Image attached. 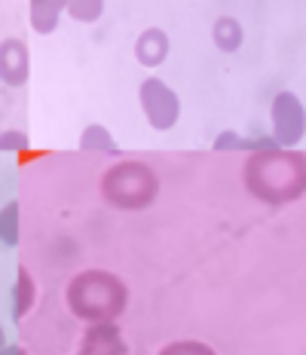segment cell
<instances>
[{
	"mask_svg": "<svg viewBox=\"0 0 306 355\" xmlns=\"http://www.w3.org/2000/svg\"><path fill=\"white\" fill-rule=\"evenodd\" d=\"M83 147H86V150H99V147H101V150L117 153V144L110 141L108 135H104V129H101V125H92V129L86 132V135H83Z\"/></svg>",
	"mask_w": 306,
	"mask_h": 355,
	"instance_id": "cell-11",
	"label": "cell"
},
{
	"mask_svg": "<svg viewBox=\"0 0 306 355\" xmlns=\"http://www.w3.org/2000/svg\"><path fill=\"white\" fill-rule=\"evenodd\" d=\"M273 132L282 147H294L306 135V110L294 92H279L273 98Z\"/></svg>",
	"mask_w": 306,
	"mask_h": 355,
	"instance_id": "cell-3",
	"label": "cell"
},
{
	"mask_svg": "<svg viewBox=\"0 0 306 355\" xmlns=\"http://www.w3.org/2000/svg\"><path fill=\"white\" fill-rule=\"evenodd\" d=\"M16 214H19V205H6L3 214H0V239L6 242V245H16L19 233H16Z\"/></svg>",
	"mask_w": 306,
	"mask_h": 355,
	"instance_id": "cell-10",
	"label": "cell"
},
{
	"mask_svg": "<svg viewBox=\"0 0 306 355\" xmlns=\"http://www.w3.org/2000/svg\"><path fill=\"white\" fill-rule=\"evenodd\" d=\"M162 355H214V352L203 343H175V346H169Z\"/></svg>",
	"mask_w": 306,
	"mask_h": 355,
	"instance_id": "cell-12",
	"label": "cell"
},
{
	"mask_svg": "<svg viewBox=\"0 0 306 355\" xmlns=\"http://www.w3.org/2000/svg\"><path fill=\"white\" fill-rule=\"evenodd\" d=\"M214 43L223 49V53H233V49L242 46V25H239L236 19H230V16H221L218 21H214Z\"/></svg>",
	"mask_w": 306,
	"mask_h": 355,
	"instance_id": "cell-7",
	"label": "cell"
},
{
	"mask_svg": "<svg viewBox=\"0 0 306 355\" xmlns=\"http://www.w3.org/2000/svg\"><path fill=\"white\" fill-rule=\"evenodd\" d=\"M34 303V285L28 270H19V288H16V315H25L28 306Z\"/></svg>",
	"mask_w": 306,
	"mask_h": 355,
	"instance_id": "cell-9",
	"label": "cell"
},
{
	"mask_svg": "<svg viewBox=\"0 0 306 355\" xmlns=\"http://www.w3.org/2000/svg\"><path fill=\"white\" fill-rule=\"evenodd\" d=\"M3 355H22V352H19V349H6Z\"/></svg>",
	"mask_w": 306,
	"mask_h": 355,
	"instance_id": "cell-13",
	"label": "cell"
},
{
	"mask_svg": "<svg viewBox=\"0 0 306 355\" xmlns=\"http://www.w3.org/2000/svg\"><path fill=\"white\" fill-rule=\"evenodd\" d=\"M62 6H68V0H31V21L37 31L49 34L56 28V19L62 12Z\"/></svg>",
	"mask_w": 306,
	"mask_h": 355,
	"instance_id": "cell-6",
	"label": "cell"
},
{
	"mask_svg": "<svg viewBox=\"0 0 306 355\" xmlns=\"http://www.w3.org/2000/svg\"><path fill=\"white\" fill-rule=\"evenodd\" d=\"M68 300L80 319H114L126 303V288L108 272H83L74 279Z\"/></svg>",
	"mask_w": 306,
	"mask_h": 355,
	"instance_id": "cell-1",
	"label": "cell"
},
{
	"mask_svg": "<svg viewBox=\"0 0 306 355\" xmlns=\"http://www.w3.org/2000/svg\"><path fill=\"white\" fill-rule=\"evenodd\" d=\"M135 55H138L141 64H147V68L162 64V62H166V55H169V37H166V31H160V28H147V31L135 40Z\"/></svg>",
	"mask_w": 306,
	"mask_h": 355,
	"instance_id": "cell-5",
	"label": "cell"
},
{
	"mask_svg": "<svg viewBox=\"0 0 306 355\" xmlns=\"http://www.w3.org/2000/svg\"><path fill=\"white\" fill-rule=\"evenodd\" d=\"M0 77H3L10 86H22V83H25V77H28L25 43L6 40L3 46H0Z\"/></svg>",
	"mask_w": 306,
	"mask_h": 355,
	"instance_id": "cell-4",
	"label": "cell"
},
{
	"mask_svg": "<svg viewBox=\"0 0 306 355\" xmlns=\"http://www.w3.org/2000/svg\"><path fill=\"white\" fill-rule=\"evenodd\" d=\"M138 98H141V107H144V114H147V120H151L153 129L166 132V129H171V125L178 123L181 101H178V95L171 92L162 80H156V77L144 80V83H141Z\"/></svg>",
	"mask_w": 306,
	"mask_h": 355,
	"instance_id": "cell-2",
	"label": "cell"
},
{
	"mask_svg": "<svg viewBox=\"0 0 306 355\" xmlns=\"http://www.w3.org/2000/svg\"><path fill=\"white\" fill-rule=\"evenodd\" d=\"M104 10V0H68V12L77 21H95Z\"/></svg>",
	"mask_w": 306,
	"mask_h": 355,
	"instance_id": "cell-8",
	"label": "cell"
}]
</instances>
